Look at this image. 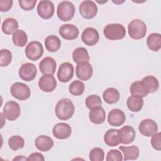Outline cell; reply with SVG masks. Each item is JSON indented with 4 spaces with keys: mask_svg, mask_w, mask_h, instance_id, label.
Returning <instances> with one entry per match:
<instances>
[{
    "mask_svg": "<svg viewBox=\"0 0 161 161\" xmlns=\"http://www.w3.org/2000/svg\"><path fill=\"white\" fill-rule=\"evenodd\" d=\"M75 107L69 98H64L58 101L55 106V113L57 117L61 120H67L74 114Z\"/></svg>",
    "mask_w": 161,
    "mask_h": 161,
    "instance_id": "1",
    "label": "cell"
},
{
    "mask_svg": "<svg viewBox=\"0 0 161 161\" xmlns=\"http://www.w3.org/2000/svg\"><path fill=\"white\" fill-rule=\"evenodd\" d=\"M129 36L134 40H140L145 37L147 33V26L141 19H135L128 26Z\"/></svg>",
    "mask_w": 161,
    "mask_h": 161,
    "instance_id": "2",
    "label": "cell"
},
{
    "mask_svg": "<svg viewBox=\"0 0 161 161\" xmlns=\"http://www.w3.org/2000/svg\"><path fill=\"white\" fill-rule=\"evenodd\" d=\"M104 35L109 40H121L126 35L125 28L119 23H111L107 25L103 30Z\"/></svg>",
    "mask_w": 161,
    "mask_h": 161,
    "instance_id": "3",
    "label": "cell"
},
{
    "mask_svg": "<svg viewBox=\"0 0 161 161\" xmlns=\"http://www.w3.org/2000/svg\"><path fill=\"white\" fill-rule=\"evenodd\" d=\"M75 12V6L70 1H62L57 6V14L59 19L62 21H68L72 19L74 16Z\"/></svg>",
    "mask_w": 161,
    "mask_h": 161,
    "instance_id": "4",
    "label": "cell"
},
{
    "mask_svg": "<svg viewBox=\"0 0 161 161\" xmlns=\"http://www.w3.org/2000/svg\"><path fill=\"white\" fill-rule=\"evenodd\" d=\"M10 92L14 97L20 101L26 100L31 95V91L29 87L26 84L19 82H16L12 84Z\"/></svg>",
    "mask_w": 161,
    "mask_h": 161,
    "instance_id": "5",
    "label": "cell"
},
{
    "mask_svg": "<svg viewBox=\"0 0 161 161\" xmlns=\"http://www.w3.org/2000/svg\"><path fill=\"white\" fill-rule=\"evenodd\" d=\"M25 55L30 60L35 61L40 58L43 53L42 44L38 41L30 42L25 48Z\"/></svg>",
    "mask_w": 161,
    "mask_h": 161,
    "instance_id": "6",
    "label": "cell"
},
{
    "mask_svg": "<svg viewBox=\"0 0 161 161\" xmlns=\"http://www.w3.org/2000/svg\"><path fill=\"white\" fill-rule=\"evenodd\" d=\"M3 114L4 117L9 121L16 119L21 114V109L19 104L14 101H8L4 106Z\"/></svg>",
    "mask_w": 161,
    "mask_h": 161,
    "instance_id": "7",
    "label": "cell"
},
{
    "mask_svg": "<svg viewBox=\"0 0 161 161\" xmlns=\"http://www.w3.org/2000/svg\"><path fill=\"white\" fill-rule=\"evenodd\" d=\"M97 6L93 1H83L79 5V13L85 19H92L97 13Z\"/></svg>",
    "mask_w": 161,
    "mask_h": 161,
    "instance_id": "8",
    "label": "cell"
},
{
    "mask_svg": "<svg viewBox=\"0 0 161 161\" xmlns=\"http://www.w3.org/2000/svg\"><path fill=\"white\" fill-rule=\"evenodd\" d=\"M36 9L39 16L44 19H50L55 13L54 4L48 0L40 1L37 5Z\"/></svg>",
    "mask_w": 161,
    "mask_h": 161,
    "instance_id": "9",
    "label": "cell"
},
{
    "mask_svg": "<svg viewBox=\"0 0 161 161\" xmlns=\"http://www.w3.org/2000/svg\"><path fill=\"white\" fill-rule=\"evenodd\" d=\"M18 74L22 80L28 82L33 80L35 78L37 74V69L33 64L26 62L22 64L19 68Z\"/></svg>",
    "mask_w": 161,
    "mask_h": 161,
    "instance_id": "10",
    "label": "cell"
},
{
    "mask_svg": "<svg viewBox=\"0 0 161 161\" xmlns=\"http://www.w3.org/2000/svg\"><path fill=\"white\" fill-rule=\"evenodd\" d=\"M140 133L145 136H152L158 131L157 123L152 119H145L141 121L138 126Z\"/></svg>",
    "mask_w": 161,
    "mask_h": 161,
    "instance_id": "11",
    "label": "cell"
},
{
    "mask_svg": "<svg viewBox=\"0 0 161 161\" xmlns=\"http://www.w3.org/2000/svg\"><path fill=\"white\" fill-rule=\"evenodd\" d=\"M74 75V66L70 62L60 64L57 72V77L61 82H69Z\"/></svg>",
    "mask_w": 161,
    "mask_h": 161,
    "instance_id": "12",
    "label": "cell"
},
{
    "mask_svg": "<svg viewBox=\"0 0 161 161\" xmlns=\"http://www.w3.org/2000/svg\"><path fill=\"white\" fill-rule=\"evenodd\" d=\"M93 74V69L89 62H84L77 65L75 74L77 78L81 80H88Z\"/></svg>",
    "mask_w": 161,
    "mask_h": 161,
    "instance_id": "13",
    "label": "cell"
},
{
    "mask_svg": "<svg viewBox=\"0 0 161 161\" xmlns=\"http://www.w3.org/2000/svg\"><path fill=\"white\" fill-rule=\"evenodd\" d=\"M38 87L43 92H52L57 87V80L52 74H44L38 81Z\"/></svg>",
    "mask_w": 161,
    "mask_h": 161,
    "instance_id": "14",
    "label": "cell"
},
{
    "mask_svg": "<svg viewBox=\"0 0 161 161\" xmlns=\"http://www.w3.org/2000/svg\"><path fill=\"white\" fill-rule=\"evenodd\" d=\"M81 39L84 43L88 46L95 45L99 40L98 31L92 27L86 28L81 35Z\"/></svg>",
    "mask_w": 161,
    "mask_h": 161,
    "instance_id": "15",
    "label": "cell"
},
{
    "mask_svg": "<svg viewBox=\"0 0 161 161\" xmlns=\"http://www.w3.org/2000/svg\"><path fill=\"white\" fill-rule=\"evenodd\" d=\"M58 33L63 38L67 40H73L77 38L79 31L75 25L72 24H65L59 28Z\"/></svg>",
    "mask_w": 161,
    "mask_h": 161,
    "instance_id": "16",
    "label": "cell"
},
{
    "mask_svg": "<svg viewBox=\"0 0 161 161\" xmlns=\"http://www.w3.org/2000/svg\"><path fill=\"white\" fill-rule=\"evenodd\" d=\"M126 121L125 113L119 109H113L109 112L108 122L113 126H119L124 124Z\"/></svg>",
    "mask_w": 161,
    "mask_h": 161,
    "instance_id": "17",
    "label": "cell"
},
{
    "mask_svg": "<svg viewBox=\"0 0 161 161\" xmlns=\"http://www.w3.org/2000/svg\"><path fill=\"white\" fill-rule=\"evenodd\" d=\"M52 133L53 136L57 139L64 140L70 136L72 128L70 126L66 123H58L53 126Z\"/></svg>",
    "mask_w": 161,
    "mask_h": 161,
    "instance_id": "18",
    "label": "cell"
},
{
    "mask_svg": "<svg viewBox=\"0 0 161 161\" xmlns=\"http://www.w3.org/2000/svg\"><path fill=\"white\" fill-rule=\"evenodd\" d=\"M120 143L125 145H128L132 143L135 138V130L129 125L123 126L119 130Z\"/></svg>",
    "mask_w": 161,
    "mask_h": 161,
    "instance_id": "19",
    "label": "cell"
},
{
    "mask_svg": "<svg viewBox=\"0 0 161 161\" xmlns=\"http://www.w3.org/2000/svg\"><path fill=\"white\" fill-rule=\"evenodd\" d=\"M57 63L54 58L50 57L43 58L39 63V69L43 74L53 75L56 70Z\"/></svg>",
    "mask_w": 161,
    "mask_h": 161,
    "instance_id": "20",
    "label": "cell"
},
{
    "mask_svg": "<svg viewBox=\"0 0 161 161\" xmlns=\"http://www.w3.org/2000/svg\"><path fill=\"white\" fill-rule=\"evenodd\" d=\"M89 118L92 123L102 124L106 119V111L101 106L92 108L89 111Z\"/></svg>",
    "mask_w": 161,
    "mask_h": 161,
    "instance_id": "21",
    "label": "cell"
},
{
    "mask_svg": "<svg viewBox=\"0 0 161 161\" xmlns=\"http://www.w3.org/2000/svg\"><path fill=\"white\" fill-rule=\"evenodd\" d=\"M130 92L132 95H138L142 97H146L150 93L148 88L142 80L133 82L130 87Z\"/></svg>",
    "mask_w": 161,
    "mask_h": 161,
    "instance_id": "22",
    "label": "cell"
},
{
    "mask_svg": "<svg viewBox=\"0 0 161 161\" xmlns=\"http://www.w3.org/2000/svg\"><path fill=\"white\" fill-rule=\"evenodd\" d=\"M35 145L38 150L42 152H47L53 147V141L48 136L40 135L35 139Z\"/></svg>",
    "mask_w": 161,
    "mask_h": 161,
    "instance_id": "23",
    "label": "cell"
},
{
    "mask_svg": "<svg viewBox=\"0 0 161 161\" xmlns=\"http://www.w3.org/2000/svg\"><path fill=\"white\" fill-rule=\"evenodd\" d=\"M104 143L109 147H115L120 143L119 130L109 129L104 134Z\"/></svg>",
    "mask_w": 161,
    "mask_h": 161,
    "instance_id": "24",
    "label": "cell"
},
{
    "mask_svg": "<svg viewBox=\"0 0 161 161\" xmlns=\"http://www.w3.org/2000/svg\"><path fill=\"white\" fill-rule=\"evenodd\" d=\"M126 105L131 111L138 112L141 111L143 106V97L138 95H132L128 98Z\"/></svg>",
    "mask_w": 161,
    "mask_h": 161,
    "instance_id": "25",
    "label": "cell"
},
{
    "mask_svg": "<svg viewBox=\"0 0 161 161\" xmlns=\"http://www.w3.org/2000/svg\"><path fill=\"white\" fill-rule=\"evenodd\" d=\"M119 148L121 151H122L124 155V160H136L138 158L140 154L139 148L136 145H132L129 147L120 146L119 147Z\"/></svg>",
    "mask_w": 161,
    "mask_h": 161,
    "instance_id": "26",
    "label": "cell"
},
{
    "mask_svg": "<svg viewBox=\"0 0 161 161\" xmlns=\"http://www.w3.org/2000/svg\"><path fill=\"white\" fill-rule=\"evenodd\" d=\"M19 26L17 20L13 18H8L5 19L1 26V30L6 35L13 34Z\"/></svg>",
    "mask_w": 161,
    "mask_h": 161,
    "instance_id": "27",
    "label": "cell"
},
{
    "mask_svg": "<svg viewBox=\"0 0 161 161\" xmlns=\"http://www.w3.org/2000/svg\"><path fill=\"white\" fill-rule=\"evenodd\" d=\"M120 94L119 91L114 87H108L103 93L104 101L108 104H114L119 99Z\"/></svg>",
    "mask_w": 161,
    "mask_h": 161,
    "instance_id": "28",
    "label": "cell"
},
{
    "mask_svg": "<svg viewBox=\"0 0 161 161\" xmlns=\"http://www.w3.org/2000/svg\"><path fill=\"white\" fill-rule=\"evenodd\" d=\"M147 44L149 49L153 52L158 51L161 48V35L160 33H153L148 35Z\"/></svg>",
    "mask_w": 161,
    "mask_h": 161,
    "instance_id": "29",
    "label": "cell"
},
{
    "mask_svg": "<svg viewBox=\"0 0 161 161\" xmlns=\"http://www.w3.org/2000/svg\"><path fill=\"white\" fill-rule=\"evenodd\" d=\"M45 45L46 49L50 52H55L59 50L61 47V41L59 38L55 35H52L48 36L45 40Z\"/></svg>",
    "mask_w": 161,
    "mask_h": 161,
    "instance_id": "30",
    "label": "cell"
},
{
    "mask_svg": "<svg viewBox=\"0 0 161 161\" xmlns=\"http://www.w3.org/2000/svg\"><path fill=\"white\" fill-rule=\"evenodd\" d=\"M73 60L76 64L84 62H89L90 57L87 50L84 47H78L75 48L72 53Z\"/></svg>",
    "mask_w": 161,
    "mask_h": 161,
    "instance_id": "31",
    "label": "cell"
},
{
    "mask_svg": "<svg viewBox=\"0 0 161 161\" xmlns=\"http://www.w3.org/2000/svg\"><path fill=\"white\" fill-rule=\"evenodd\" d=\"M12 40L16 46L23 47L28 42L27 34L22 30H18L13 34Z\"/></svg>",
    "mask_w": 161,
    "mask_h": 161,
    "instance_id": "32",
    "label": "cell"
},
{
    "mask_svg": "<svg viewBox=\"0 0 161 161\" xmlns=\"http://www.w3.org/2000/svg\"><path fill=\"white\" fill-rule=\"evenodd\" d=\"M85 90L84 84L79 80H74L70 83L69 87V92L74 96H80L82 94Z\"/></svg>",
    "mask_w": 161,
    "mask_h": 161,
    "instance_id": "33",
    "label": "cell"
},
{
    "mask_svg": "<svg viewBox=\"0 0 161 161\" xmlns=\"http://www.w3.org/2000/svg\"><path fill=\"white\" fill-rule=\"evenodd\" d=\"M142 81L148 88L149 92H156L159 88V82L158 79L153 75H147L143 78Z\"/></svg>",
    "mask_w": 161,
    "mask_h": 161,
    "instance_id": "34",
    "label": "cell"
},
{
    "mask_svg": "<svg viewBox=\"0 0 161 161\" xmlns=\"http://www.w3.org/2000/svg\"><path fill=\"white\" fill-rule=\"evenodd\" d=\"M9 147L14 151L22 148L25 145V140L19 135H14L11 136L8 140Z\"/></svg>",
    "mask_w": 161,
    "mask_h": 161,
    "instance_id": "35",
    "label": "cell"
},
{
    "mask_svg": "<svg viewBox=\"0 0 161 161\" xmlns=\"http://www.w3.org/2000/svg\"><path fill=\"white\" fill-rule=\"evenodd\" d=\"M85 103H86V107L88 109H91L92 108H94L97 106H101L102 101L101 97L99 96L92 94L86 97Z\"/></svg>",
    "mask_w": 161,
    "mask_h": 161,
    "instance_id": "36",
    "label": "cell"
},
{
    "mask_svg": "<svg viewBox=\"0 0 161 161\" xmlns=\"http://www.w3.org/2000/svg\"><path fill=\"white\" fill-rule=\"evenodd\" d=\"M12 60V53L7 49H3L0 52V65L6 67L10 64Z\"/></svg>",
    "mask_w": 161,
    "mask_h": 161,
    "instance_id": "37",
    "label": "cell"
},
{
    "mask_svg": "<svg viewBox=\"0 0 161 161\" xmlns=\"http://www.w3.org/2000/svg\"><path fill=\"white\" fill-rule=\"evenodd\" d=\"M89 157L91 161H103L104 158V152L99 147H95L90 151Z\"/></svg>",
    "mask_w": 161,
    "mask_h": 161,
    "instance_id": "38",
    "label": "cell"
},
{
    "mask_svg": "<svg viewBox=\"0 0 161 161\" xmlns=\"http://www.w3.org/2000/svg\"><path fill=\"white\" fill-rule=\"evenodd\" d=\"M106 160L107 161H121L123 158L120 151L116 149H113L108 152Z\"/></svg>",
    "mask_w": 161,
    "mask_h": 161,
    "instance_id": "39",
    "label": "cell"
},
{
    "mask_svg": "<svg viewBox=\"0 0 161 161\" xmlns=\"http://www.w3.org/2000/svg\"><path fill=\"white\" fill-rule=\"evenodd\" d=\"M36 0H19L18 3L19 6L25 11L32 10L36 3Z\"/></svg>",
    "mask_w": 161,
    "mask_h": 161,
    "instance_id": "40",
    "label": "cell"
},
{
    "mask_svg": "<svg viewBox=\"0 0 161 161\" xmlns=\"http://www.w3.org/2000/svg\"><path fill=\"white\" fill-rule=\"evenodd\" d=\"M150 143L155 150L158 151L161 150V134L160 132H157L152 136Z\"/></svg>",
    "mask_w": 161,
    "mask_h": 161,
    "instance_id": "41",
    "label": "cell"
},
{
    "mask_svg": "<svg viewBox=\"0 0 161 161\" xmlns=\"http://www.w3.org/2000/svg\"><path fill=\"white\" fill-rule=\"evenodd\" d=\"M13 4V1L12 0H1L0 11L1 12H7L12 8Z\"/></svg>",
    "mask_w": 161,
    "mask_h": 161,
    "instance_id": "42",
    "label": "cell"
},
{
    "mask_svg": "<svg viewBox=\"0 0 161 161\" xmlns=\"http://www.w3.org/2000/svg\"><path fill=\"white\" fill-rule=\"evenodd\" d=\"M28 160H31V161H35V160H38V161H44L45 158L43 155V154L38 153V152H34L31 153L28 157Z\"/></svg>",
    "mask_w": 161,
    "mask_h": 161,
    "instance_id": "43",
    "label": "cell"
},
{
    "mask_svg": "<svg viewBox=\"0 0 161 161\" xmlns=\"http://www.w3.org/2000/svg\"><path fill=\"white\" fill-rule=\"evenodd\" d=\"M13 161L14 160H28V158L24 157L23 155H18L16 157H14L13 159Z\"/></svg>",
    "mask_w": 161,
    "mask_h": 161,
    "instance_id": "44",
    "label": "cell"
}]
</instances>
